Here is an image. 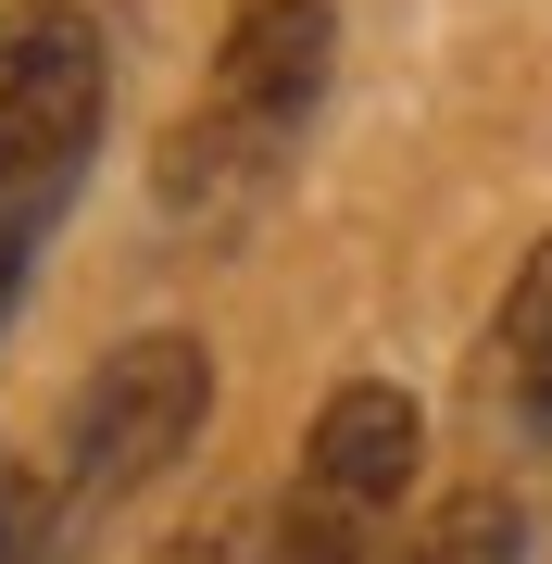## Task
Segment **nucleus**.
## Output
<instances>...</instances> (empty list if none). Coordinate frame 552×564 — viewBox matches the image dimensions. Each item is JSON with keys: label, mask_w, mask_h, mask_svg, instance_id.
I'll use <instances>...</instances> for the list:
<instances>
[{"label": "nucleus", "mask_w": 552, "mask_h": 564, "mask_svg": "<svg viewBox=\"0 0 552 564\" xmlns=\"http://www.w3.org/2000/svg\"><path fill=\"white\" fill-rule=\"evenodd\" d=\"M389 564H528V514H515L502 489H452Z\"/></svg>", "instance_id": "423d86ee"}, {"label": "nucleus", "mask_w": 552, "mask_h": 564, "mask_svg": "<svg viewBox=\"0 0 552 564\" xmlns=\"http://www.w3.org/2000/svg\"><path fill=\"white\" fill-rule=\"evenodd\" d=\"M327 76H339V13L327 0H239L214 63H202V88H188V113L164 126V151H151L164 226L226 239V226L264 214L277 176L314 139V113H327Z\"/></svg>", "instance_id": "f257e3e1"}, {"label": "nucleus", "mask_w": 552, "mask_h": 564, "mask_svg": "<svg viewBox=\"0 0 552 564\" xmlns=\"http://www.w3.org/2000/svg\"><path fill=\"white\" fill-rule=\"evenodd\" d=\"M113 113V39L76 0H0V326L39 276L51 226L76 214Z\"/></svg>", "instance_id": "f03ea898"}, {"label": "nucleus", "mask_w": 552, "mask_h": 564, "mask_svg": "<svg viewBox=\"0 0 552 564\" xmlns=\"http://www.w3.org/2000/svg\"><path fill=\"white\" fill-rule=\"evenodd\" d=\"M151 564H277V514H214L188 540H164Z\"/></svg>", "instance_id": "0eeeda50"}, {"label": "nucleus", "mask_w": 552, "mask_h": 564, "mask_svg": "<svg viewBox=\"0 0 552 564\" xmlns=\"http://www.w3.org/2000/svg\"><path fill=\"white\" fill-rule=\"evenodd\" d=\"M490 389H502L515 440L552 464V239L515 263V289H502V314H490Z\"/></svg>", "instance_id": "39448f33"}, {"label": "nucleus", "mask_w": 552, "mask_h": 564, "mask_svg": "<svg viewBox=\"0 0 552 564\" xmlns=\"http://www.w3.org/2000/svg\"><path fill=\"white\" fill-rule=\"evenodd\" d=\"M39 540H51V527H39V489L0 464V564H39Z\"/></svg>", "instance_id": "6e6552de"}, {"label": "nucleus", "mask_w": 552, "mask_h": 564, "mask_svg": "<svg viewBox=\"0 0 552 564\" xmlns=\"http://www.w3.org/2000/svg\"><path fill=\"white\" fill-rule=\"evenodd\" d=\"M202 414H214V351L188 326H151V339L101 351L76 377V402H63V440H51V477H39V527H88L126 489H151L202 440Z\"/></svg>", "instance_id": "7ed1b4c3"}, {"label": "nucleus", "mask_w": 552, "mask_h": 564, "mask_svg": "<svg viewBox=\"0 0 552 564\" xmlns=\"http://www.w3.org/2000/svg\"><path fill=\"white\" fill-rule=\"evenodd\" d=\"M427 414L389 377H339L302 426V464L277 489V564H389V527L414 502Z\"/></svg>", "instance_id": "20e7f679"}]
</instances>
